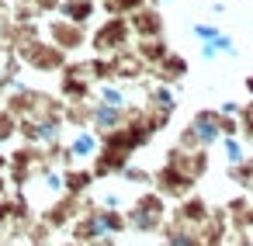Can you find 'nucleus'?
<instances>
[{
    "label": "nucleus",
    "mask_w": 253,
    "mask_h": 246,
    "mask_svg": "<svg viewBox=\"0 0 253 246\" xmlns=\"http://www.w3.org/2000/svg\"><path fill=\"white\" fill-rule=\"evenodd\" d=\"M49 39H52V45H56L59 52H73V49H80V45L87 42L84 28H80V25H73V21H63V18L49 28Z\"/></svg>",
    "instance_id": "11"
},
{
    "label": "nucleus",
    "mask_w": 253,
    "mask_h": 246,
    "mask_svg": "<svg viewBox=\"0 0 253 246\" xmlns=\"http://www.w3.org/2000/svg\"><path fill=\"white\" fill-rule=\"evenodd\" d=\"M97 14V4L94 0H59V18L63 21H73L80 28H87Z\"/></svg>",
    "instance_id": "13"
},
{
    "label": "nucleus",
    "mask_w": 253,
    "mask_h": 246,
    "mask_svg": "<svg viewBox=\"0 0 253 246\" xmlns=\"http://www.w3.org/2000/svg\"><path fill=\"white\" fill-rule=\"evenodd\" d=\"M153 70H156V80H163V83H177L180 77H187V59L177 56V52H167Z\"/></svg>",
    "instance_id": "15"
},
{
    "label": "nucleus",
    "mask_w": 253,
    "mask_h": 246,
    "mask_svg": "<svg viewBox=\"0 0 253 246\" xmlns=\"http://www.w3.org/2000/svg\"><path fill=\"white\" fill-rule=\"evenodd\" d=\"M21 132L32 146H42V149H56L59 139H63V118L59 115H32L21 122Z\"/></svg>",
    "instance_id": "6"
},
{
    "label": "nucleus",
    "mask_w": 253,
    "mask_h": 246,
    "mask_svg": "<svg viewBox=\"0 0 253 246\" xmlns=\"http://www.w3.org/2000/svg\"><path fill=\"white\" fill-rule=\"evenodd\" d=\"M94 94H97V101H101V104H111V108H122V111H128V108H132L128 87H122L118 80H101Z\"/></svg>",
    "instance_id": "14"
},
{
    "label": "nucleus",
    "mask_w": 253,
    "mask_h": 246,
    "mask_svg": "<svg viewBox=\"0 0 253 246\" xmlns=\"http://www.w3.org/2000/svg\"><path fill=\"white\" fill-rule=\"evenodd\" d=\"M239 125H243V132H250V135H253V104H246V108H243Z\"/></svg>",
    "instance_id": "26"
},
{
    "label": "nucleus",
    "mask_w": 253,
    "mask_h": 246,
    "mask_svg": "<svg viewBox=\"0 0 253 246\" xmlns=\"http://www.w3.org/2000/svg\"><path fill=\"white\" fill-rule=\"evenodd\" d=\"M222 153H225V163L229 166H243L246 160H250V153H246V142H243V135H222Z\"/></svg>",
    "instance_id": "19"
},
{
    "label": "nucleus",
    "mask_w": 253,
    "mask_h": 246,
    "mask_svg": "<svg viewBox=\"0 0 253 246\" xmlns=\"http://www.w3.org/2000/svg\"><path fill=\"white\" fill-rule=\"evenodd\" d=\"M132 111V108H128ZM128 111H122V108H111V104H101V101H94L90 108H87V122H90V128L94 132H101V135H111V132H118L125 122H128Z\"/></svg>",
    "instance_id": "8"
},
{
    "label": "nucleus",
    "mask_w": 253,
    "mask_h": 246,
    "mask_svg": "<svg viewBox=\"0 0 253 246\" xmlns=\"http://www.w3.org/2000/svg\"><path fill=\"white\" fill-rule=\"evenodd\" d=\"M167 52H170V49H167L163 35H160V39H139V49H135V56H139L146 66H156Z\"/></svg>",
    "instance_id": "18"
},
{
    "label": "nucleus",
    "mask_w": 253,
    "mask_h": 246,
    "mask_svg": "<svg viewBox=\"0 0 253 246\" xmlns=\"http://www.w3.org/2000/svg\"><path fill=\"white\" fill-rule=\"evenodd\" d=\"M149 0H104V7H108V14H122V18H128L132 11H139V7H146Z\"/></svg>",
    "instance_id": "22"
},
{
    "label": "nucleus",
    "mask_w": 253,
    "mask_h": 246,
    "mask_svg": "<svg viewBox=\"0 0 253 246\" xmlns=\"http://www.w3.org/2000/svg\"><path fill=\"white\" fill-rule=\"evenodd\" d=\"M177 101H180V94H177L173 83L153 80V83L146 87V115H149L160 128H163V125L170 122V115L177 111Z\"/></svg>",
    "instance_id": "5"
},
{
    "label": "nucleus",
    "mask_w": 253,
    "mask_h": 246,
    "mask_svg": "<svg viewBox=\"0 0 253 246\" xmlns=\"http://www.w3.org/2000/svg\"><path fill=\"white\" fill-rule=\"evenodd\" d=\"M191 35H194V42L201 45V42H215L218 35H225V28L215 25V21H194V25H191Z\"/></svg>",
    "instance_id": "21"
},
{
    "label": "nucleus",
    "mask_w": 253,
    "mask_h": 246,
    "mask_svg": "<svg viewBox=\"0 0 253 246\" xmlns=\"http://www.w3.org/2000/svg\"><path fill=\"white\" fill-rule=\"evenodd\" d=\"M128 42H132V28H128V18H122V14H111L90 39L97 56H118L128 49Z\"/></svg>",
    "instance_id": "4"
},
{
    "label": "nucleus",
    "mask_w": 253,
    "mask_h": 246,
    "mask_svg": "<svg viewBox=\"0 0 253 246\" xmlns=\"http://www.w3.org/2000/svg\"><path fill=\"white\" fill-rule=\"evenodd\" d=\"M215 111H218L222 118H239V115H243V104H239V101H222Z\"/></svg>",
    "instance_id": "25"
},
{
    "label": "nucleus",
    "mask_w": 253,
    "mask_h": 246,
    "mask_svg": "<svg viewBox=\"0 0 253 246\" xmlns=\"http://www.w3.org/2000/svg\"><path fill=\"white\" fill-rule=\"evenodd\" d=\"M128 229L125 215L122 211H108V208H94L87 211L77 225H73V236L80 243H111L115 236H122Z\"/></svg>",
    "instance_id": "1"
},
{
    "label": "nucleus",
    "mask_w": 253,
    "mask_h": 246,
    "mask_svg": "<svg viewBox=\"0 0 253 246\" xmlns=\"http://www.w3.org/2000/svg\"><path fill=\"white\" fill-rule=\"evenodd\" d=\"M28 59H32L39 70H59L63 59H66V52H59L56 45H32V49H28Z\"/></svg>",
    "instance_id": "16"
},
{
    "label": "nucleus",
    "mask_w": 253,
    "mask_h": 246,
    "mask_svg": "<svg viewBox=\"0 0 253 246\" xmlns=\"http://www.w3.org/2000/svg\"><path fill=\"white\" fill-rule=\"evenodd\" d=\"M198 52H201V59H205V63H215L218 56H236V42H232V35L225 32V35H218L215 42H201V45H198Z\"/></svg>",
    "instance_id": "17"
},
{
    "label": "nucleus",
    "mask_w": 253,
    "mask_h": 246,
    "mask_svg": "<svg viewBox=\"0 0 253 246\" xmlns=\"http://www.w3.org/2000/svg\"><path fill=\"white\" fill-rule=\"evenodd\" d=\"M222 142V115L211 111H198L191 118V125L180 135V149H211Z\"/></svg>",
    "instance_id": "2"
},
{
    "label": "nucleus",
    "mask_w": 253,
    "mask_h": 246,
    "mask_svg": "<svg viewBox=\"0 0 253 246\" xmlns=\"http://www.w3.org/2000/svg\"><path fill=\"white\" fill-rule=\"evenodd\" d=\"M0 83H7V63L0 59Z\"/></svg>",
    "instance_id": "27"
},
{
    "label": "nucleus",
    "mask_w": 253,
    "mask_h": 246,
    "mask_svg": "<svg viewBox=\"0 0 253 246\" xmlns=\"http://www.w3.org/2000/svg\"><path fill=\"white\" fill-rule=\"evenodd\" d=\"M94 184V170H66V194H84Z\"/></svg>",
    "instance_id": "20"
},
{
    "label": "nucleus",
    "mask_w": 253,
    "mask_h": 246,
    "mask_svg": "<svg viewBox=\"0 0 253 246\" xmlns=\"http://www.w3.org/2000/svg\"><path fill=\"white\" fill-rule=\"evenodd\" d=\"M101 149H104V135L101 132H94L90 125L77 128L70 135V142L63 146V163H90V160L101 156Z\"/></svg>",
    "instance_id": "7"
},
{
    "label": "nucleus",
    "mask_w": 253,
    "mask_h": 246,
    "mask_svg": "<svg viewBox=\"0 0 253 246\" xmlns=\"http://www.w3.org/2000/svg\"><path fill=\"white\" fill-rule=\"evenodd\" d=\"M128 28H132L135 39H160L163 35V14H160V7L146 4L139 11H132L128 14Z\"/></svg>",
    "instance_id": "9"
},
{
    "label": "nucleus",
    "mask_w": 253,
    "mask_h": 246,
    "mask_svg": "<svg viewBox=\"0 0 253 246\" xmlns=\"http://www.w3.org/2000/svg\"><path fill=\"white\" fill-rule=\"evenodd\" d=\"M205 222H208V205H205L201 198H194V194L180 198V205H177V225H191V229H201Z\"/></svg>",
    "instance_id": "12"
},
{
    "label": "nucleus",
    "mask_w": 253,
    "mask_h": 246,
    "mask_svg": "<svg viewBox=\"0 0 253 246\" xmlns=\"http://www.w3.org/2000/svg\"><path fill=\"white\" fill-rule=\"evenodd\" d=\"M156 187L163 198H187L191 187H194V177H187L184 170H177L173 163H167L160 173H156Z\"/></svg>",
    "instance_id": "10"
},
{
    "label": "nucleus",
    "mask_w": 253,
    "mask_h": 246,
    "mask_svg": "<svg viewBox=\"0 0 253 246\" xmlns=\"http://www.w3.org/2000/svg\"><path fill=\"white\" fill-rule=\"evenodd\" d=\"M14 128H18L14 111H0V139H11V135H14Z\"/></svg>",
    "instance_id": "23"
},
{
    "label": "nucleus",
    "mask_w": 253,
    "mask_h": 246,
    "mask_svg": "<svg viewBox=\"0 0 253 246\" xmlns=\"http://www.w3.org/2000/svg\"><path fill=\"white\" fill-rule=\"evenodd\" d=\"M163 218H167V201H163L160 191L135 198V205L125 211V222H128V229H135V232H156V229L163 225Z\"/></svg>",
    "instance_id": "3"
},
{
    "label": "nucleus",
    "mask_w": 253,
    "mask_h": 246,
    "mask_svg": "<svg viewBox=\"0 0 253 246\" xmlns=\"http://www.w3.org/2000/svg\"><path fill=\"white\" fill-rule=\"evenodd\" d=\"M122 180H128V184H149V173H146V170H139V166H132V163H128V166H125V170H122Z\"/></svg>",
    "instance_id": "24"
}]
</instances>
